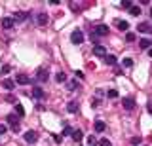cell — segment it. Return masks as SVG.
Returning <instances> with one entry per match:
<instances>
[{
	"instance_id": "cell-13",
	"label": "cell",
	"mask_w": 152,
	"mask_h": 146,
	"mask_svg": "<svg viewBox=\"0 0 152 146\" xmlns=\"http://www.w3.org/2000/svg\"><path fill=\"white\" fill-rule=\"evenodd\" d=\"M2 27H4V29H13L15 23H13L12 17H4V19H2Z\"/></svg>"
},
{
	"instance_id": "cell-19",
	"label": "cell",
	"mask_w": 152,
	"mask_h": 146,
	"mask_svg": "<svg viewBox=\"0 0 152 146\" xmlns=\"http://www.w3.org/2000/svg\"><path fill=\"white\" fill-rule=\"evenodd\" d=\"M104 129H107V125H104L103 121H95V131H97V133H103Z\"/></svg>"
},
{
	"instance_id": "cell-23",
	"label": "cell",
	"mask_w": 152,
	"mask_h": 146,
	"mask_svg": "<svg viewBox=\"0 0 152 146\" xmlns=\"http://www.w3.org/2000/svg\"><path fill=\"white\" fill-rule=\"evenodd\" d=\"M107 97L108 99H116L118 97V91H116V89H108V91H107Z\"/></svg>"
},
{
	"instance_id": "cell-12",
	"label": "cell",
	"mask_w": 152,
	"mask_h": 146,
	"mask_svg": "<svg viewBox=\"0 0 152 146\" xmlns=\"http://www.w3.org/2000/svg\"><path fill=\"white\" fill-rule=\"evenodd\" d=\"M70 137H72V140H74V142H80V140L84 139V133H82L80 129H72V135H70Z\"/></svg>"
},
{
	"instance_id": "cell-22",
	"label": "cell",
	"mask_w": 152,
	"mask_h": 146,
	"mask_svg": "<svg viewBox=\"0 0 152 146\" xmlns=\"http://www.w3.org/2000/svg\"><path fill=\"white\" fill-rule=\"evenodd\" d=\"M66 87H69L70 91H74V89H78L80 86H78V82H76V80H72V82H69V84H66Z\"/></svg>"
},
{
	"instance_id": "cell-15",
	"label": "cell",
	"mask_w": 152,
	"mask_h": 146,
	"mask_svg": "<svg viewBox=\"0 0 152 146\" xmlns=\"http://www.w3.org/2000/svg\"><path fill=\"white\" fill-rule=\"evenodd\" d=\"M103 59H104V63H107V65H110V67H114V65H116V63H118V59H116V57H114V55H108V53H107V55H104V57H103Z\"/></svg>"
},
{
	"instance_id": "cell-24",
	"label": "cell",
	"mask_w": 152,
	"mask_h": 146,
	"mask_svg": "<svg viewBox=\"0 0 152 146\" xmlns=\"http://www.w3.org/2000/svg\"><path fill=\"white\" fill-rule=\"evenodd\" d=\"M69 135H72V127L66 123V125H65V129H63V137H69Z\"/></svg>"
},
{
	"instance_id": "cell-9",
	"label": "cell",
	"mask_w": 152,
	"mask_h": 146,
	"mask_svg": "<svg viewBox=\"0 0 152 146\" xmlns=\"http://www.w3.org/2000/svg\"><path fill=\"white\" fill-rule=\"evenodd\" d=\"M93 55L95 57H104V55H107V49L97 44V46H93Z\"/></svg>"
},
{
	"instance_id": "cell-20",
	"label": "cell",
	"mask_w": 152,
	"mask_h": 146,
	"mask_svg": "<svg viewBox=\"0 0 152 146\" xmlns=\"http://www.w3.org/2000/svg\"><path fill=\"white\" fill-rule=\"evenodd\" d=\"M129 13H131V15H135V17L141 15V8H139V6H131V8H129Z\"/></svg>"
},
{
	"instance_id": "cell-5",
	"label": "cell",
	"mask_w": 152,
	"mask_h": 146,
	"mask_svg": "<svg viewBox=\"0 0 152 146\" xmlns=\"http://www.w3.org/2000/svg\"><path fill=\"white\" fill-rule=\"evenodd\" d=\"M27 17H28V12L21 10V12H15V13H13V17H12V19H13V23H15V21L19 23V21H25Z\"/></svg>"
},
{
	"instance_id": "cell-27",
	"label": "cell",
	"mask_w": 152,
	"mask_h": 146,
	"mask_svg": "<svg viewBox=\"0 0 152 146\" xmlns=\"http://www.w3.org/2000/svg\"><path fill=\"white\" fill-rule=\"evenodd\" d=\"M122 65H124L126 68H131V67H133V61H131V59H124V61H122Z\"/></svg>"
},
{
	"instance_id": "cell-21",
	"label": "cell",
	"mask_w": 152,
	"mask_h": 146,
	"mask_svg": "<svg viewBox=\"0 0 152 146\" xmlns=\"http://www.w3.org/2000/svg\"><path fill=\"white\" fill-rule=\"evenodd\" d=\"M139 46L142 49H146V48H150V40H146V38H142V40H139Z\"/></svg>"
},
{
	"instance_id": "cell-8",
	"label": "cell",
	"mask_w": 152,
	"mask_h": 146,
	"mask_svg": "<svg viewBox=\"0 0 152 146\" xmlns=\"http://www.w3.org/2000/svg\"><path fill=\"white\" fill-rule=\"evenodd\" d=\"M32 97H34V99H40V101H42V99H46V91H44L42 87H32Z\"/></svg>"
},
{
	"instance_id": "cell-36",
	"label": "cell",
	"mask_w": 152,
	"mask_h": 146,
	"mask_svg": "<svg viewBox=\"0 0 152 146\" xmlns=\"http://www.w3.org/2000/svg\"><path fill=\"white\" fill-rule=\"evenodd\" d=\"M131 144H139V137H133V139H131Z\"/></svg>"
},
{
	"instance_id": "cell-34",
	"label": "cell",
	"mask_w": 152,
	"mask_h": 146,
	"mask_svg": "<svg viewBox=\"0 0 152 146\" xmlns=\"http://www.w3.org/2000/svg\"><path fill=\"white\" fill-rule=\"evenodd\" d=\"M91 106H93V108L99 106V99H91Z\"/></svg>"
},
{
	"instance_id": "cell-37",
	"label": "cell",
	"mask_w": 152,
	"mask_h": 146,
	"mask_svg": "<svg viewBox=\"0 0 152 146\" xmlns=\"http://www.w3.org/2000/svg\"><path fill=\"white\" fill-rule=\"evenodd\" d=\"M146 108H148V112L152 114V102H148V105H146Z\"/></svg>"
},
{
	"instance_id": "cell-40",
	"label": "cell",
	"mask_w": 152,
	"mask_h": 146,
	"mask_svg": "<svg viewBox=\"0 0 152 146\" xmlns=\"http://www.w3.org/2000/svg\"><path fill=\"white\" fill-rule=\"evenodd\" d=\"M150 44H152V40H150Z\"/></svg>"
},
{
	"instance_id": "cell-35",
	"label": "cell",
	"mask_w": 152,
	"mask_h": 146,
	"mask_svg": "<svg viewBox=\"0 0 152 146\" xmlns=\"http://www.w3.org/2000/svg\"><path fill=\"white\" fill-rule=\"evenodd\" d=\"M76 78H80V80H84V72H80V70H76Z\"/></svg>"
},
{
	"instance_id": "cell-26",
	"label": "cell",
	"mask_w": 152,
	"mask_h": 146,
	"mask_svg": "<svg viewBox=\"0 0 152 146\" xmlns=\"http://www.w3.org/2000/svg\"><path fill=\"white\" fill-rule=\"evenodd\" d=\"M55 80H57V82H65V80H66V76H65V72H57V76H55Z\"/></svg>"
},
{
	"instance_id": "cell-2",
	"label": "cell",
	"mask_w": 152,
	"mask_h": 146,
	"mask_svg": "<svg viewBox=\"0 0 152 146\" xmlns=\"http://www.w3.org/2000/svg\"><path fill=\"white\" fill-rule=\"evenodd\" d=\"M70 42H72V44H76V46L82 44V42H84V32L78 31V29L72 31V34H70Z\"/></svg>"
},
{
	"instance_id": "cell-4",
	"label": "cell",
	"mask_w": 152,
	"mask_h": 146,
	"mask_svg": "<svg viewBox=\"0 0 152 146\" xmlns=\"http://www.w3.org/2000/svg\"><path fill=\"white\" fill-rule=\"evenodd\" d=\"M48 78H50L48 70H46V68H38V72H36V82H48Z\"/></svg>"
},
{
	"instance_id": "cell-25",
	"label": "cell",
	"mask_w": 152,
	"mask_h": 146,
	"mask_svg": "<svg viewBox=\"0 0 152 146\" xmlns=\"http://www.w3.org/2000/svg\"><path fill=\"white\" fill-rule=\"evenodd\" d=\"M97 146H112V142H110L108 139H101V140L97 142Z\"/></svg>"
},
{
	"instance_id": "cell-17",
	"label": "cell",
	"mask_w": 152,
	"mask_h": 146,
	"mask_svg": "<svg viewBox=\"0 0 152 146\" xmlns=\"http://www.w3.org/2000/svg\"><path fill=\"white\" fill-rule=\"evenodd\" d=\"M13 86H15V82H13V80H4V82H2V87L8 89V91H12Z\"/></svg>"
},
{
	"instance_id": "cell-32",
	"label": "cell",
	"mask_w": 152,
	"mask_h": 146,
	"mask_svg": "<svg viewBox=\"0 0 152 146\" xmlns=\"http://www.w3.org/2000/svg\"><path fill=\"white\" fill-rule=\"evenodd\" d=\"M10 70H12V67H10V65H4V67H2V74H8Z\"/></svg>"
},
{
	"instance_id": "cell-30",
	"label": "cell",
	"mask_w": 152,
	"mask_h": 146,
	"mask_svg": "<svg viewBox=\"0 0 152 146\" xmlns=\"http://www.w3.org/2000/svg\"><path fill=\"white\" fill-rule=\"evenodd\" d=\"M131 6H133V4H131V0H124V2H122V8H126V10H129Z\"/></svg>"
},
{
	"instance_id": "cell-6",
	"label": "cell",
	"mask_w": 152,
	"mask_h": 146,
	"mask_svg": "<svg viewBox=\"0 0 152 146\" xmlns=\"http://www.w3.org/2000/svg\"><path fill=\"white\" fill-rule=\"evenodd\" d=\"M36 21H38V25H40V27H46V25H48V21H50V17H48V13L40 12V13L36 15Z\"/></svg>"
},
{
	"instance_id": "cell-14",
	"label": "cell",
	"mask_w": 152,
	"mask_h": 146,
	"mask_svg": "<svg viewBox=\"0 0 152 146\" xmlns=\"http://www.w3.org/2000/svg\"><path fill=\"white\" fill-rule=\"evenodd\" d=\"M114 25H116L120 31H127V29H129V23H127V21H122V19H116V21H114Z\"/></svg>"
},
{
	"instance_id": "cell-10",
	"label": "cell",
	"mask_w": 152,
	"mask_h": 146,
	"mask_svg": "<svg viewBox=\"0 0 152 146\" xmlns=\"http://www.w3.org/2000/svg\"><path fill=\"white\" fill-rule=\"evenodd\" d=\"M25 140H27V142H36V140H38V133H36V131H27V133H25Z\"/></svg>"
},
{
	"instance_id": "cell-39",
	"label": "cell",
	"mask_w": 152,
	"mask_h": 146,
	"mask_svg": "<svg viewBox=\"0 0 152 146\" xmlns=\"http://www.w3.org/2000/svg\"><path fill=\"white\" fill-rule=\"evenodd\" d=\"M150 17H152V8H150Z\"/></svg>"
},
{
	"instance_id": "cell-1",
	"label": "cell",
	"mask_w": 152,
	"mask_h": 146,
	"mask_svg": "<svg viewBox=\"0 0 152 146\" xmlns=\"http://www.w3.org/2000/svg\"><path fill=\"white\" fill-rule=\"evenodd\" d=\"M107 34H108V27L107 25H97L93 29V32H91L93 38H97V36H107Z\"/></svg>"
},
{
	"instance_id": "cell-3",
	"label": "cell",
	"mask_w": 152,
	"mask_h": 146,
	"mask_svg": "<svg viewBox=\"0 0 152 146\" xmlns=\"http://www.w3.org/2000/svg\"><path fill=\"white\" fill-rule=\"evenodd\" d=\"M6 120H8V123L12 125V129L17 133V131H19V120H17V116H15V114H10Z\"/></svg>"
},
{
	"instance_id": "cell-18",
	"label": "cell",
	"mask_w": 152,
	"mask_h": 146,
	"mask_svg": "<svg viewBox=\"0 0 152 146\" xmlns=\"http://www.w3.org/2000/svg\"><path fill=\"white\" fill-rule=\"evenodd\" d=\"M139 31L141 32H152V25H150V23H141V25H139Z\"/></svg>"
},
{
	"instance_id": "cell-11",
	"label": "cell",
	"mask_w": 152,
	"mask_h": 146,
	"mask_svg": "<svg viewBox=\"0 0 152 146\" xmlns=\"http://www.w3.org/2000/svg\"><path fill=\"white\" fill-rule=\"evenodd\" d=\"M15 82H17V84H21V86H27V84H31V78H28L27 74H23V72H21V74H17V80H15Z\"/></svg>"
},
{
	"instance_id": "cell-33",
	"label": "cell",
	"mask_w": 152,
	"mask_h": 146,
	"mask_svg": "<svg viewBox=\"0 0 152 146\" xmlns=\"http://www.w3.org/2000/svg\"><path fill=\"white\" fill-rule=\"evenodd\" d=\"M6 131H8V127L4 125V123H0V135H4V133H6Z\"/></svg>"
},
{
	"instance_id": "cell-16",
	"label": "cell",
	"mask_w": 152,
	"mask_h": 146,
	"mask_svg": "<svg viewBox=\"0 0 152 146\" xmlns=\"http://www.w3.org/2000/svg\"><path fill=\"white\" fill-rule=\"evenodd\" d=\"M66 110H69L70 114H74V112H78V102H76V101H70L69 105H66Z\"/></svg>"
},
{
	"instance_id": "cell-28",
	"label": "cell",
	"mask_w": 152,
	"mask_h": 146,
	"mask_svg": "<svg viewBox=\"0 0 152 146\" xmlns=\"http://www.w3.org/2000/svg\"><path fill=\"white\" fill-rule=\"evenodd\" d=\"M15 112H17L19 116H23V114H25V108H23L21 105H15Z\"/></svg>"
},
{
	"instance_id": "cell-7",
	"label": "cell",
	"mask_w": 152,
	"mask_h": 146,
	"mask_svg": "<svg viewBox=\"0 0 152 146\" xmlns=\"http://www.w3.org/2000/svg\"><path fill=\"white\" fill-rule=\"evenodd\" d=\"M122 105H124L126 110H133V108H135V99H133V97H126Z\"/></svg>"
},
{
	"instance_id": "cell-29",
	"label": "cell",
	"mask_w": 152,
	"mask_h": 146,
	"mask_svg": "<svg viewBox=\"0 0 152 146\" xmlns=\"http://www.w3.org/2000/svg\"><path fill=\"white\" fill-rule=\"evenodd\" d=\"M88 146H97V140L93 139V135H91V137H88Z\"/></svg>"
},
{
	"instance_id": "cell-31",
	"label": "cell",
	"mask_w": 152,
	"mask_h": 146,
	"mask_svg": "<svg viewBox=\"0 0 152 146\" xmlns=\"http://www.w3.org/2000/svg\"><path fill=\"white\" fill-rule=\"evenodd\" d=\"M126 40L127 42H135V34H133V32H127V34H126Z\"/></svg>"
},
{
	"instance_id": "cell-38",
	"label": "cell",
	"mask_w": 152,
	"mask_h": 146,
	"mask_svg": "<svg viewBox=\"0 0 152 146\" xmlns=\"http://www.w3.org/2000/svg\"><path fill=\"white\" fill-rule=\"evenodd\" d=\"M148 57H152V48H150V49H148Z\"/></svg>"
}]
</instances>
